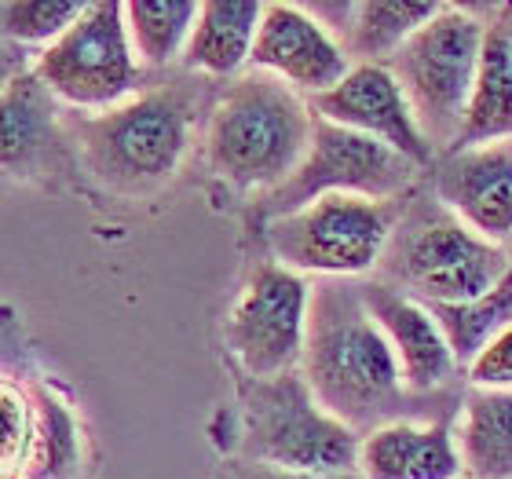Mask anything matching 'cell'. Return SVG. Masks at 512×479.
<instances>
[{
  "mask_svg": "<svg viewBox=\"0 0 512 479\" xmlns=\"http://www.w3.org/2000/svg\"><path fill=\"white\" fill-rule=\"evenodd\" d=\"M308 107L315 118L359 132L366 139H377L421 169L436 158L421 136L414 114H410L403 88L395 85V77L377 63H352L341 85H333L322 96H311Z\"/></svg>",
  "mask_w": 512,
  "mask_h": 479,
  "instance_id": "obj_12",
  "label": "cell"
},
{
  "mask_svg": "<svg viewBox=\"0 0 512 479\" xmlns=\"http://www.w3.org/2000/svg\"><path fill=\"white\" fill-rule=\"evenodd\" d=\"M505 26H509V37H512V8L505 11Z\"/></svg>",
  "mask_w": 512,
  "mask_h": 479,
  "instance_id": "obj_28",
  "label": "cell"
},
{
  "mask_svg": "<svg viewBox=\"0 0 512 479\" xmlns=\"http://www.w3.org/2000/svg\"><path fill=\"white\" fill-rule=\"evenodd\" d=\"M264 4L256 0H205L198 4L183 66L205 77H235L249 66Z\"/></svg>",
  "mask_w": 512,
  "mask_h": 479,
  "instance_id": "obj_17",
  "label": "cell"
},
{
  "mask_svg": "<svg viewBox=\"0 0 512 479\" xmlns=\"http://www.w3.org/2000/svg\"><path fill=\"white\" fill-rule=\"evenodd\" d=\"M300 377L311 399L355 436L414 414L417 395L406 392L392 344L352 278H322L311 286Z\"/></svg>",
  "mask_w": 512,
  "mask_h": 479,
  "instance_id": "obj_1",
  "label": "cell"
},
{
  "mask_svg": "<svg viewBox=\"0 0 512 479\" xmlns=\"http://www.w3.org/2000/svg\"><path fill=\"white\" fill-rule=\"evenodd\" d=\"M242 461L297 472H355L359 436L330 417L300 370L242 388Z\"/></svg>",
  "mask_w": 512,
  "mask_h": 479,
  "instance_id": "obj_6",
  "label": "cell"
},
{
  "mask_svg": "<svg viewBox=\"0 0 512 479\" xmlns=\"http://www.w3.org/2000/svg\"><path fill=\"white\" fill-rule=\"evenodd\" d=\"M417 172L421 165L406 161L403 154H395L377 139H366L359 132L315 118L308 154L282 187L260 198V216H264V224H271L278 216L297 213L326 194L399 202L417 183Z\"/></svg>",
  "mask_w": 512,
  "mask_h": 479,
  "instance_id": "obj_8",
  "label": "cell"
},
{
  "mask_svg": "<svg viewBox=\"0 0 512 479\" xmlns=\"http://www.w3.org/2000/svg\"><path fill=\"white\" fill-rule=\"evenodd\" d=\"M33 439V399L19 384L0 377V479L15 476L26 465Z\"/></svg>",
  "mask_w": 512,
  "mask_h": 479,
  "instance_id": "obj_25",
  "label": "cell"
},
{
  "mask_svg": "<svg viewBox=\"0 0 512 479\" xmlns=\"http://www.w3.org/2000/svg\"><path fill=\"white\" fill-rule=\"evenodd\" d=\"M4 81H8V77H0V85H4Z\"/></svg>",
  "mask_w": 512,
  "mask_h": 479,
  "instance_id": "obj_29",
  "label": "cell"
},
{
  "mask_svg": "<svg viewBox=\"0 0 512 479\" xmlns=\"http://www.w3.org/2000/svg\"><path fill=\"white\" fill-rule=\"evenodd\" d=\"M194 19H198V0H132L125 4V30L139 70H161V66L183 59Z\"/></svg>",
  "mask_w": 512,
  "mask_h": 479,
  "instance_id": "obj_21",
  "label": "cell"
},
{
  "mask_svg": "<svg viewBox=\"0 0 512 479\" xmlns=\"http://www.w3.org/2000/svg\"><path fill=\"white\" fill-rule=\"evenodd\" d=\"M392 289L421 304H461L491 293L512 271V249L472 235L439 202L399 213L381 264Z\"/></svg>",
  "mask_w": 512,
  "mask_h": 479,
  "instance_id": "obj_4",
  "label": "cell"
},
{
  "mask_svg": "<svg viewBox=\"0 0 512 479\" xmlns=\"http://www.w3.org/2000/svg\"><path fill=\"white\" fill-rule=\"evenodd\" d=\"M311 282L275 260L253 267L227 315V348L249 381L300 370L308 330Z\"/></svg>",
  "mask_w": 512,
  "mask_h": 479,
  "instance_id": "obj_10",
  "label": "cell"
},
{
  "mask_svg": "<svg viewBox=\"0 0 512 479\" xmlns=\"http://www.w3.org/2000/svg\"><path fill=\"white\" fill-rule=\"evenodd\" d=\"M198 92L161 85L99 110L77 125L81 161L107 191L143 198L180 172L194 139Z\"/></svg>",
  "mask_w": 512,
  "mask_h": 479,
  "instance_id": "obj_3",
  "label": "cell"
},
{
  "mask_svg": "<svg viewBox=\"0 0 512 479\" xmlns=\"http://www.w3.org/2000/svg\"><path fill=\"white\" fill-rule=\"evenodd\" d=\"M359 289H363V300L374 322L392 344L406 392L425 399V395L447 388L458 373V362L450 355L447 337L439 330V322L432 319V311L421 300L406 297L384 282H363Z\"/></svg>",
  "mask_w": 512,
  "mask_h": 479,
  "instance_id": "obj_14",
  "label": "cell"
},
{
  "mask_svg": "<svg viewBox=\"0 0 512 479\" xmlns=\"http://www.w3.org/2000/svg\"><path fill=\"white\" fill-rule=\"evenodd\" d=\"M439 330L447 337V348L458 366L469 370L472 359L487 348L502 330L512 326V271L476 300H461V304H425Z\"/></svg>",
  "mask_w": 512,
  "mask_h": 479,
  "instance_id": "obj_22",
  "label": "cell"
},
{
  "mask_svg": "<svg viewBox=\"0 0 512 479\" xmlns=\"http://www.w3.org/2000/svg\"><path fill=\"white\" fill-rule=\"evenodd\" d=\"M55 103L30 70H15L0 85V172H19L37 161L55 132Z\"/></svg>",
  "mask_w": 512,
  "mask_h": 479,
  "instance_id": "obj_20",
  "label": "cell"
},
{
  "mask_svg": "<svg viewBox=\"0 0 512 479\" xmlns=\"http://www.w3.org/2000/svg\"><path fill=\"white\" fill-rule=\"evenodd\" d=\"M363 479H465L454 443V428L392 421L359 439V465Z\"/></svg>",
  "mask_w": 512,
  "mask_h": 479,
  "instance_id": "obj_15",
  "label": "cell"
},
{
  "mask_svg": "<svg viewBox=\"0 0 512 479\" xmlns=\"http://www.w3.org/2000/svg\"><path fill=\"white\" fill-rule=\"evenodd\" d=\"M81 11H85L81 0H4L0 4V37L48 48L74 26Z\"/></svg>",
  "mask_w": 512,
  "mask_h": 479,
  "instance_id": "obj_24",
  "label": "cell"
},
{
  "mask_svg": "<svg viewBox=\"0 0 512 479\" xmlns=\"http://www.w3.org/2000/svg\"><path fill=\"white\" fill-rule=\"evenodd\" d=\"M33 74L59 103L77 110H110L136 96L139 63L125 30V4H85L70 30L37 55Z\"/></svg>",
  "mask_w": 512,
  "mask_h": 479,
  "instance_id": "obj_9",
  "label": "cell"
},
{
  "mask_svg": "<svg viewBox=\"0 0 512 479\" xmlns=\"http://www.w3.org/2000/svg\"><path fill=\"white\" fill-rule=\"evenodd\" d=\"M487 22L469 8L443 4L439 15L421 26L399 52L384 63V70L403 88L410 114L425 143L443 154L454 150L465 125L476 70H480Z\"/></svg>",
  "mask_w": 512,
  "mask_h": 479,
  "instance_id": "obj_5",
  "label": "cell"
},
{
  "mask_svg": "<svg viewBox=\"0 0 512 479\" xmlns=\"http://www.w3.org/2000/svg\"><path fill=\"white\" fill-rule=\"evenodd\" d=\"M472 388H498V392H512V326L494 337L469 366Z\"/></svg>",
  "mask_w": 512,
  "mask_h": 479,
  "instance_id": "obj_26",
  "label": "cell"
},
{
  "mask_svg": "<svg viewBox=\"0 0 512 479\" xmlns=\"http://www.w3.org/2000/svg\"><path fill=\"white\" fill-rule=\"evenodd\" d=\"M403 202H370L352 194H326L297 213L264 224L271 260L297 275L359 278L384 256Z\"/></svg>",
  "mask_w": 512,
  "mask_h": 479,
  "instance_id": "obj_7",
  "label": "cell"
},
{
  "mask_svg": "<svg viewBox=\"0 0 512 479\" xmlns=\"http://www.w3.org/2000/svg\"><path fill=\"white\" fill-rule=\"evenodd\" d=\"M81 469V436L74 414L48 388L33 395V439L22 465L26 479H74Z\"/></svg>",
  "mask_w": 512,
  "mask_h": 479,
  "instance_id": "obj_23",
  "label": "cell"
},
{
  "mask_svg": "<svg viewBox=\"0 0 512 479\" xmlns=\"http://www.w3.org/2000/svg\"><path fill=\"white\" fill-rule=\"evenodd\" d=\"M249 70L271 74L297 96L311 99L341 85L352 59L304 4H264Z\"/></svg>",
  "mask_w": 512,
  "mask_h": 479,
  "instance_id": "obj_11",
  "label": "cell"
},
{
  "mask_svg": "<svg viewBox=\"0 0 512 479\" xmlns=\"http://www.w3.org/2000/svg\"><path fill=\"white\" fill-rule=\"evenodd\" d=\"M436 202L472 235L512 249V139L447 154L436 172Z\"/></svg>",
  "mask_w": 512,
  "mask_h": 479,
  "instance_id": "obj_13",
  "label": "cell"
},
{
  "mask_svg": "<svg viewBox=\"0 0 512 479\" xmlns=\"http://www.w3.org/2000/svg\"><path fill=\"white\" fill-rule=\"evenodd\" d=\"M505 139H512V37L502 19L487 22L480 70H476V85H472L465 125H461L454 150L487 147V143H505Z\"/></svg>",
  "mask_w": 512,
  "mask_h": 479,
  "instance_id": "obj_18",
  "label": "cell"
},
{
  "mask_svg": "<svg viewBox=\"0 0 512 479\" xmlns=\"http://www.w3.org/2000/svg\"><path fill=\"white\" fill-rule=\"evenodd\" d=\"M308 99L271 74L246 70L216 96L205 128V158L235 191L271 194L297 172L311 143Z\"/></svg>",
  "mask_w": 512,
  "mask_h": 479,
  "instance_id": "obj_2",
  "label": "cell"
},
{
  "mask_svg": "<svg viewBox=\"0 0 512 479\" xmlns=\"http://www.w3.org/2000/svg\"><path fill=\"white\" fill-rule=\"evenodd\" d=\"M337 37L348 59L384 66L443 4L432 0H355V4H304Z\"/></svg>",
  "mask_w": 512,
  "mask_h": 479,
  "instance_id": "obj_16",
  "label": "cell"
},
{
  "mask_svg": "<svg viewBox=\"0 0 512 479\" xmlns=\"http://www.w3.org/2000/svg\"><path fill=\"white\" fill-rule=\"evenodd\" d=\"M454 443L465 479H512V392L472 388Z\"/></svg>",
  "mask_w": 512,
  "mask_h": 479,
  "instance_id": "obj_19",
  "label": "cell"
},
{
  "mask_svg": "<svg viewBox=\"0 0 512 479\" xmlns=\"http://www.w3.org/2000/svg\"><path fill=\"white\" fill-rule=\"evenodd\" d=\"M235 479H363L359 472H297L256 465V461H235Z\"/></svg>",
  "mask_w": 512,
  "mask_h": 479,
  "instance_id": "obj_27",
  "label": "cell"
}]
</instances>
